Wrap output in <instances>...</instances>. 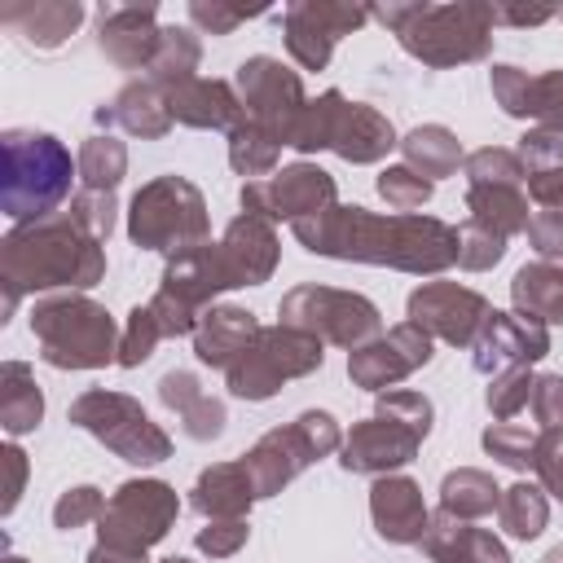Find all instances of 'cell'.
Masks as SVG:
<instances>
[{
	"mask_svg": "<svg viewBox=\"0 0 563 563\" xmlns=\"http://www.w3.org/2000/svg\"><path fill=\"white\" fill-rule=\"evenodd\" d=\"M295 233L317 255L339 260H369V264H400V268H444L457 260V233L440 220H409V216H369L361 207H330L321 216L295 220Z\"/></svg>",
	"mask_w": 563,
	"mask_h": 563,
	"instance_id": "obj_1",
	"label": "cell"
},
{
	"mask_svg": "<svg viewBox=\"0 0 563 563\" xmlns=\"http://www.w3.org/2000/svg\"><path fill=\"white\" fill-rule=\"evenodd\" d=\"M101 277V251L97 238H88L75 220L66 224H40L4 238V282H9V308L18 299V286H92Z\"/></svg>",
	"mask_w": 563,
	"mask_h": 563,
	"instance_id": "obj_2",
	"label": "cell"
},
{
	"mask_svg": "<svg viewBox=\"0 0 563 563\" xmlns=\"http://www.w3.org/2000/svg\"><path fill=\"white\" fill-rule=\"evenodd\" d=\"M374 18L396 26L400 44L409 53H418L422 62L449 66V62H471V57H479L488 48L493 9H484V4H449V9L387 4V9H374Z\"/></svg>",
	"mask_w": 563,
	"mask_h": 563,
	"instance_id": "obj_3",
	"label": "cell"
},
{
	"mask_svg": "<svg viewBox=\"0 0 563 563\" xmlns=\"http://www.w3.org/2000/svg\"><path fill=\"white\" fill-rule=\"evenodd\" d=\"M70 194V154L44 132H4V211L40 220Z\"/></svg>",
	"mask_w": 563,
	"mask_h": 563,
	"instance_id": "obj_4",
	"label": "cell"
},
{
	"mask_svg": "<svg viewBox=\"0 0 563 563\" xmlns=\"http://www.w3.org/2000/svg\"><path fill=\"white\" fill-rule=\"evenodd\" d=\"M31 330L44 343V361L70 365V369H92L106 365L114 352V321L88 303V299H48L35 308Z\"/></svg>",
	"mask_w": 563,
	"mask_h": 563,
	"instance_id": "obj_5",
	"label": "cell"
},
{
	"mask_svg": "<svg viewBox=\"0 0 563 563\" xmlns=\"http://www.w3.org/2000/svg\"><path fill=\"white\" fill-rule=\"evenodd\" d=\"M207 233V216H202V198L194 185L167 176L145 185L132 198V242L150 246V251H189V238Z\"/></svg>",
	"mask_w": 563,
	"mask_h": 563,
	"instance_id": "obj_6",
	"label": "cell"
},
{
	"mask_svg": "<svg viewBox=\"0 0 563 563\" xmlns=\"http://www.w3.org/2000/svg\"><path fill=\"white\" fill-rule=\"evenodd\" d=\"M321 365V343L299 334V330H260L251 347L229 365V387L233 396L264 400L282 387V378L308 374Z\"/></svg>",
	"mask_w": 563,
	"mask_h": 563,
	"instance_id": "obj_7",
	"label": "cell"
},
{
	"mask_svg": "<svg viewBox=\"0 0 563 563\" xmlns=\"http://www.w3.org/2000/svg\"><path fill=\"white\" fill-rule=\"evenodd\" d=\"M176 515V493L167 484H123L114 501L101 510V545L119 550L128 559H141L145 545H154Z\"/></svg>",
	"mask_w": 563,
	"mask_h": 563,
	"instance_id": "obj_8",
	"label": "cell"
},
{
	"mask_svg": "<svg viewBox=\"0 0 563 563\" xmlns=\"http://www.w3.org/2000/svg\"><path fill=\"white\" fill-rule=\"evenodd\" d=\"M70 418L79 427H88L92 435H101L114 453H123L128 462L145 466V462H163L167 457V435L141 413V405H132L128 396H110V391H88L75 400Z\"/></svg>",
	"mask_w": 563,
	"mask_h": 563,
	"instance_id": "obj_9",
	"label": "cell"
},
{
	"mask_svg": "<svg viewBox=\"0 0 563 563\" xmlns=\"http://www.w3.org/2000/svg\"><path fill=\"white\" fill-rule=\"evenodd\" d=\"M339 444V427L330 413H303L295 427L286 431H273L260 440V449L251 457H242V466L251 471V484H255V497H268L273 488H282L303 462L330 453Z\"/></svg>",
	"mask_w": 563,
	"mask_h": 563,
	"instance_id": "obj_10",
	"label": "cell"
},
{
	"mask_svg": "<svg viewBox=\"0 0 563 563\" xmlns=\"http://www.w3.org/2000/svg\"><path fill=\"white\" fill-rule=\"evenodd\" d=\"M238 84H242V106H251L246 123H255L273 141L290 145V136H295V128L308 110V101L299 97V79L273 57H251L238 70Z\"/></svg>",
	"mask_w": 563,
	"mask_h": 563,
	"instance_id": "obj_11",
	"label": "cell"
},
{
	"mask_svg": "<svg viewBox=\"0 0 563 563\" xmlns=\"http://www.w3.org/2000/svg\"><path fill=\"white\" fill-rule=\"evenodd\" d=\"M282 317H286V325L312 330V334L321 330L334 343H361L378 330L374 303H365L361 295H339V290H317V286L290 290L282 303Z\"/></svg>",
	"mask_w": 563,
	"mask_h": 563,
	"instance_id": "obj_12",
	"label": "cell"
},
{
	"mask_svg": "<svg viewBox=\"0 0 563 563\" xmlns=\"http://www.w3.org/2000/svg\"><path fill=\"white\" fill-rule=\"evenodd\" d=\"M334 198V185L321 167H286L273 185H246L242 189V207L246 216H286V220H308L321 216L325 202Z\"/></svg>",
	"mask_w": 563,
	"mask_h": 563,
	"instance_id": "obj_13",
	"label": "cell"
},
{
	"mask_svg": "<svg viewBox=\"0 0 563 563\" xmlns=\"http://www.w3.org/2000/svg\"><path fill=\"white\" fill-rule=\"evenodd\" d=\"M409 317L418 330L427 325V330L444 334L449 343H471L475 330L488 321V303L475 290L440 282V286H422L409 295Z\"/></svg>",
	"mask_w": 563,
	"mask_h": 563,
	"instance_id": "obj_14",
	"label": "cell"
},
{
	"mask_svg": "<svg viewBox=\"0 0 563 563\" xmlns=\"http://www.w3.org/2000/svg\"><path fill=\"white\" fill-rule=\"evenodd\" d=\"M365 22V9H339V4H295L290 13H286V44H290V53L303 62V66H312V70H321L325 66V57H330V44L339 40V35H347L352 26H361Z\"/></svg>",
	"mask_w": 563,
	"mask_h": 563,
	"instance_id": "obj_15",
	"label": "cell"
},
{
	"mask_svg": "<svg viewBox=\"0 0 563 563\" xmlns=\"http://www.w3.org/2000/svg\"><path fill=\"white\" fill-rule=\"evenodd\" d=\"M418 440H422L418 427L378 413V418L361 422V427L347 435V444H343V466H347V471H383V466H400V462L413 457Z\"/></svg>",
	"mask_w": 563,
	"mask_h": 563,
	"instance_id": "obj_16",
	"label": "cell"
},
{
	"mask_svg": "<svg viewBox=\"0 0 563 563\" xmlns=\"http://www.w3.org/2000/svg\"><path fill=\"white\" fill-rule=\"evenodd\" d=\"M493 92L506 106V114H532L550 128H563V70L528 79L515 66H497L493 70Z\"/></svg>",
	"mask_w": 563,
	"mask_h": 563,
	"instance_id": "obj_17",
	"label": "cell"
},
{
	"mask_svg": "<svg viewBox=\"0 0 563 563\" xmlns=\"http://www.w3.org/2000/svg\"><path fill=\"white\" fill-rule=\"evenodd\" d=\"M273 246H277V242H273V229H268L264 216H242V220H233V229H229V238H224V246H220L233 286H251V282L268 277L273 255H277Z\"/></svg>",
	"mask_w": 563,
	"mask_h": 563,
	"instance_id": "obj_18",
	"label": "cell"
},
{
	"mask_svg": "<svg viewBox=\"0 0 563 563\" xmlns=\"http://www.w3.org/2000/svg\"><path fill=\"white\" fill-rule=\"evenodd\" d=\"M374 523L387 541H422L427 537V510H422V493L409 479H378L374 484Z\"/></svg>",
	"mask_w": 563,
	"mask_h": 563,
	"instance_id": "obj_19",
	"label": "cell"
},
{
	"mask_svg": "<svg viewBox=\"0 0 563 563\" xmlns=\"http://www.w3.org/2000/svg\"><path fill=\"white\" fill-rule=\"evenodd\" d=\"M545 347H550L545 325H537V321H528V317H510V312H488L484 339L475 343V361H484L488 352H497L493 365H501V361L523 365V361L545 356Z\"/></svg>",
	"mask_w": 563,
	"mask_h": 563,
	"instance_id": "obj_20",
	"label": "cell"
},
{
	"mask_svg": "<svg viewBox=\"0 0 563 563\" xmlns=\"http://www.w3.org/2000/svg\"><path fill=\"white\" fill-rule=\"evenodd\" d=\"M158 44L163 35H154V9H114L101 18V48L123 66L154 62Z\"/></svg>",
	"mask_w": 563,
	"mask_h": 563,
	"instance_id": "obj_21",
	"label": "cell"
},
{
	"mask_svg": "<svg viewBox=\"0 0 563 563\" xmlns=\"http://www.w3.org/2000/svg\"><path fill=\"white\" fill-rule=\"evenodd\" d=\"M422 545H427L440 563H510L506 550H501L488 532L466 528V523H462L457 515H449V510L435 519V528H427Z\"/></svg>",
	"mask_w": 563,
	"mask_h": 563,
	"instance_id": "obj_22",
	"label": "cell"
},
{
	"mask_svg": "<svg viewBox=\"0 0 563 563\" xmlns=\"http://www.w3.org/2000/svg\"><path fill=\"white\" fill-rule=\"evenodd\" d=\"M172 114L198 128H229L246 114V106L216 79H185L180 88H172Z\"/></svg>",
	"mask_w": 563,
	"mask_h": 563,
	"instance_id": "obj_23",
	"label": "cell"
},
{
	"mask_svg": "<svg viewBox=\"0 0 563 563\" xmlns=\"http://www.w3.org/2000/svg\"><path fill=\"white\" fill-rule=\"evenodd\" d=\"M330 145H334L343 158H352V163H369V158H378L383 150H391L396 141H391V123H387V119H378L369 106H347V101H343V110H339V119H334Z\"/></svg>",
	"mask_w": 563,
	"mask_h": 563,
	"instance_id": "obj_24",
	"label": "cell"
},
{
	"mask_svg": "<svg viewBox=\"0 0 563 563\" xmlns=\"http://www.w3.org/2000/svg\"><path fill=\"white\" fill-rule=\"evenodd\" d=\"M255 334L260 330H255L251 312H242V308H216L198 325V356L207 365H233L251 347Z\"/></svg>",
	"mask_w": 563,
	"mask_h": 563,
	"instance_id": "obj_25",
	"label": "cell"
},
{
	"mask_svg": "<svg viewBox=\"0 0 563 563\" xmlns=\"http://www.w3.org/2000/svg\"><path fill=\"white\" fill-rule=\"evenodd\" d=\"M515 303L528 321H563V268L532 264L515 273Z\"/></svg>",
	"mask_w": 563,
	"mask_h": 563,
	"instance_id": "obj_26",
	"label": "cell"
},
{
	"mask_svg": "<svg viewBox=\"0 0 563 563\" xmlns=\"http://www.w3.org/2000/svg\"><path fill=\"white\" fill-rule=\"evenodd\" d=\"M471 224L506 238L515 229H528V202L515 185H471Z\"/></svg>",
	"mask_w": 563,
	"mask_h": 563,
	"instance_id": "obj_27",
	"label": "cell"
},
{
	"mask_svg": "<svg viewBox=\"0 0 563 563\" xmlns=\"http://www.w3.org/2000/svg\"><path fill=\"white\" fill-rule=\"evenodd\" d=\"M255 497V484H251V471L238 462V466H211L198 488H194V506L202 515H238L246 510Z\"/></svg>",
	"mask_w": 563,
	"mask_h": 563,
	"instance_id": "obj_28",
	"label": "cell"
},
{
	"mask_svg": "<svg viewBox=\"0 0 563 563\" xmlns=\"http://www.w3.org/2000/svg\"><path fill=\"white\" fill-rule=\"evenodd\" d=\"M163 400H167L172 409L185 413L189 435H198V440L220 435V427H224V409H220L216 400H202L189 374H167V378H163Z\"/></svg>",
	"mask_w": 563,
	"mask_h": 563,
	"instance_id": "obj_29",
	"label": "cell"
},
{
	"mask_svg": "<svg viewBox=\"0 0 563 563\" xmlns=\"http://www.w3.org/2000/svg\"><path fill=\"white\" fill-rule=\"evenodd\" d=\"M9 26H22L35 44H57L62 35H70L84 18L79 4H26V9H4L0 13Z\"/></svg>",
	"mask_w": 563,
	"mask_h": 563,
	"instance_id": "obj_30",
	"label": "cell"
},
{
	"mask_svg": "<svg viewBox=\"0 0 563 563\" xmlns=\"http://www.w3.org/2000/svg\"><path fill=\"white\" fill-rule=\"evenodd\" d=\"M400 352V325L383 339V343H369V347H361L356 356H352V378L356 383H365V387H383V383H391V378H400V374H409V369H418V361H409V356H396Z\"/></svg>",
	"mask_w": 563,
	"mask_h": 563,
	"instance_id": "obj_31",
	"label": "cell"
},
{
	"mask_svg": "<svg viewBox=\"0 0 563 563\" xmlns=\"http://www.w3.org/2000/svg\"><path fill=\"white\" fill-rule=\"evenodd\" d=\"M405 154H409L413 167H422V176H444V172L457 167L462 150H457V141L444 128H418V132H409Z\"/></svg>",
	"mask_w": 563,
	"mask_h": 563,
	"instance_id": "obj_32",
	"label": "cell"
},
{
	"mask_svg": "<svg viewBox=\"0 0 563 563\" xmlns=\"http://www.w3.org/2000/svg\"><path fill=\"white\" fill-rule=\"evenodd\" d=\"M40 413H44V400L26 383V365H4V427L22 435L40 422Z\"/></svg>",
	"mask_w": 563,
	"mask_h": 563,
	"instance_id": "obj_33",
	"label": "cell"
},
{
	"mask_svg": "<svg viewBox=\"0 0 563 563\" xmlns=\"http://www.w3.org/2000/svg\"><path fill=\"white\" fill-rule=\"evenodd\" d=\"M497 484L479 471H457L444 479V510L449 515H488L497 506Z\"/></svg>",
	"mask_w": 563,
	"mask_h": 563,
	"instance_id": "obj_34",
	"label": "cell"
},
{
	"mask_svg": "<svg viewBox=\"0 0 563 563\" xmlns=\"http://www.w3.org/2000/svg\"><path fill=\"white\" fill-rule=\"evenodd\" d=\"M128 132H141V136H163L167 132V119H172V106H158L154 101V84H136L119 97V110Z\"/></svg>",
	"mask_w": 563,
	"mask_h": 563,
	"instance_id": "obj_35",
	"label": "cell"
},
{
	"mask_svg": "<svg viewBox=\"0 0 563 563\" xmlns=\"http://www.w3.org/2000/svg\"><path fill=\"white\" fill-rule=\"evenodd\" d=\"M194 62H198V40L189 31H163V44H158V53L150 62L154 84H176L180 88L189 79Z\"/></svg>",
	"mask_w": 563,
	"mask_h": 563,
	"instance_id": "obj_36",
	"label": "cell"
},
{
	"mask_svg": "<svg viewBox=\"0 0 563 563\" xmlns=\"http://www.w3.org/2000/svg\"><path fill=\"white\" fill-rule=\"evenodd\" d=\"M501 523H506L515 537L532 541V537L545 528V497H541L537 488H528V484L506 488V497H501Z\"/></svg>",
	"mask_w": 563,
	"mask_h": 563,
	"instance_id": "obj_37",
	"label": "cell"
},
{
	"mask_svg": "<svg viewBox=\"0 0 563 563\" xmlns=\"http://www.w3.org/2000/svg\"><path fill=\"white\" fill-rule=\"evenodd\" d=\"M79 172H84L88 189L110 194V185L123 176V145H119V141H110V136H92V141L84 145Z\"/></svg>",
	"mask_w": 563,
	"mask_h": 563,
	"instance_id": "obj_38",
	"label": "cell"
},
{
	"mask_svg": "<svg viewBox=\"0 0 563 563\" xmlns=\"http://www.w3.org/2000/svg\"><path fill=\"white\" fill-rule=\"evenodd\" d=\"M537 444L541 440H532L523 427H510V422H501V427H488L484 431V449L493 453V457H501L506 466H537Z\"/></svg>",
	"mask_w": 563,
	"mask_h": 563,
	"instance_id": "obj_39",
	"label": "cell"
},
{
	"mask_svg": "<svg viewBox=\"0 0 563 563\" xmlns=\"http://www.w3.org/2000/svg\"><path fill=\"white\" fill-rule=\"evenodd\" d=\"M378 194H383L396 211H413V207H422V202L431 198V180H422L413 167H387V172L378 176Z\"/></svg>",
	"mask_w": 563,
	"mask_h": 563,
	"instance_id": "obj_40",
	"label": "cell"
},
{
	"mask_svg": "<svg viewBox=\"0 0 563 563\" xmlns=\"http://www.w3.org/2000/svg\"><path fill=\"white\" fill-rule=\"evenodd\" d=\"M466 176H471L475 185H515V180L523 176V167H519V158L506 154V150H479V154L466 158Z\"/></svg>",
	"mask_w": 563,
	"mask_h": 563,
	"instance_id": "obj_41",
	"label": "cell"
},
{
	"mask_svg": "<svg viewBox=\"0 0 563 563\" xmlns=\"http://www.w3.org/2000/svg\"><path fill=\"white\" fill-rule=\"evenodd\" d=\"M501 260V238L479 229V224H466V233H457V264L466 268H484V264H497Z\"/></svg>",
	"mask_w": 563,
	"mask_h": 563,
	"instance_id": "obj_42",
	"label": "cell"
},
{
	"mask_svg": "<svg viewBox=\"0 0 563 563\" xmlns=\"http://www.w3.org/2000/svg\"><path fill=\"white\" fill-rule=\"evenodd\" d=\"M532 400V378H528V369L523 365H515V369H506L501 378H497V387H488V405L506 418V413H515L519 405H528Z\"/></svg>",
	"mask_w": 563,
	"mask_h": 563,
	"instance_id": "obj_43",
	"label": "cell"
},
{
	"mask_svg": "<svg viewBox=\"0 0 563 563\" xmlns=\"http://www.w3.org/2000/svg\"><path fill=\"white\" fill-rule=\"evenodd\" d=\"M158 334H163V330H158L154 312H150V308H136V312H132V325H128V339H123V347H119V352H123L119 361H123V365H141V361L150 356V347H154Z\"/></svg>",
	"mask_w": 563,
	"mask_h": 563,
	"instance_id": "obj_44",
	"label": "cell"
},
{
	"mask_svg": "<svg viewBox=\"0 0 563 563\" xmlns=\"http://www.w3.org/2000/svg\"><path fill=\"white\" fill-rule=\"evenodd\" d=\"M110 211H114V202H110V194H101V189H92V194H84V198L75 202V216H70V220H75V224H79V229H84L88 238H97V242H101V238L110 233V220H114Z\"/></svg>",
	"mask_w": 563,
	"mask_h": 563,
	"instance_id": "obj_45",
	"label": "cell"
},
{
	"mask_svg": "<svg viewBox=\"0 0 563 563\" xmlns=\"http://www.w3.org/2000/svg\"><path fill=\"white\" fill-rule=\"evenodd\" d=\"M378 413H387V418H396V422H409V427H418L422 435H427V427H431V405H427L422 396H413V391H391V396H383V400H378Z\"/></svg>",
	"mask_w": 563,
	"mask_h": 563,
	"instance_id": "obj_46",
	"label": "cell"
},
{
	"mask_svg": "<svg viewBox=\"0 0 563 563\" xmlns=\"http://www.w3.org/2000/svg\"><path fill=\"white\" fill-rule=\"evenodd\" d=\"M519 154H523V163H528V176L545 172V163H550V172L563 167V141H559L554 132H532V136H523Z\"/></svg>",
	"mask_w": 563,
	"mask_h": 563,
	"instance_id": "obj_47",
	"label": "cell"
},
{
	"mask_svg": "<svg viewBox=\"0 0 563 563\" xmlns=\"http://www.w3.org/2000/svg\"><path fill=\"white\" fill-rule=\"evenodd\" d=\"M106 506H101V493L97 488H70L62 501H57V510H53V519H57V528H75V523H84V519H92V515H101Z\"/></svg>",
	"mask_w": 563,
	"mask_h": 563,
	"instance_id": "obj_48",
	"label": "cell"
},
{
	"mask_svg": "<svg viewBox=\"0 0 563 563\" xmlns=\"http://www.w3.org/2000/svg\"><path fill=\"white\" fill-rule=\"evenodd\" d=\"M532 409H537V418L550 427V431H559L563 427V378H537L532 383Z\"/></svg>",
	"mask_w": 563,
	"mask_h": 563,
	"instance_id": "obj_49",
	"label": "cell"
},
{
	"mask_svg": "<svg viewBox=\"0 0 563 563\" xmlns=\"http://www.w3.org/2000/svg\"><path fill=\"white\" fill-rule=\"evenodd\" d=\"M528 233L545 260H563V211H541L528 220Z\"/></svg>",
	"mask_w": 563,
	"mask_h": 563,
	"instance_id": "obj_50",
	"label": "cell"
},
{
	"mask_svg": "<svg viewBox=\"0 0 563 563\" xmlns=\"http://www.w3.org/2000/svg\"><path fill=\"white\" fill-rule=\"evenodd\" d=\"M537 471L545 475V484L554 488V497H563V435L559 431H550L537 444Z\"/></svg>",
	"mask_w": 563,
	"mask_h": 563,
	"instance_id": "obj_51",
	"label": "cell"
},
{
	"mask_svg": "<svg viewBox=\"0 0 563 563\" xmlns=\"http://www.w3.org/2000/svg\"><path fill=\"white\" fill-rule=\"evenodd\" d=\"M238 541H246V528L233 519V523H220V528H211V532H198V545L202 550H211V554H229Z\"/></svg>",
	"mask_w": 563,
	"mask_h": 563,
	"instance_id": "obj_52",
	"label": "cell"
},
{
	"mask_svg": "<svg viewBox=\"0 0 563 563\" xmlns=\"http://www.w3.org/2000/svg\"><path fill=\"white\" fill-rule=\"evenodd\" d=\"M189 13H194V22H202V26H211L216 35H224V31H233V22H242V18H246L242 9H220V4H194Z\"/></svg>",
	"mask_w": 563,
	"mask_h": 563,
	"instance_id": "obj_53",
	"label": "cell"
},
{
	"mask_svg": "<svg viewBox=\"0 0 563 563\" xmlns=\"http://www.w3.org/2000/svg\"><path fill=\"white\" fill-rule=\"evenodd\" d=\"M545 563H563V550H554V554H550V559H545Z\"/></svg>",
	"mask_w": 563,
	"mask_h": 563,
	"instance_id": "obj_54",
	"label": "cell"
},
{
	"mask_svg": "<svg viewBox=\"0 0 563 563\" xmlns=\"http://www.w3.org/2000/svg\"><path fill=\"white\" fill-rule=\"evenodd\" d=\"M559 18H563V9H559Z\"/></svg>",
	"mask_w": 563,
	"mask_h": 563,
	"instance_id": "obj_55",
	"label": "cell"
}]
</instances>
